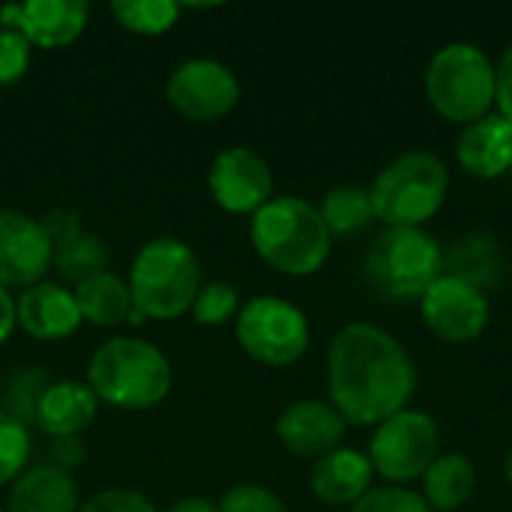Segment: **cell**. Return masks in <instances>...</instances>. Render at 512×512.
<instances>
[{"mask_svg": "<svg viewBox=\"0 0 512 512\" xmlns=\"http://www.w3.org/2000/svg\"><path fill=\"white\" fill-rule=\"evenodd\" d=\"M414 390L417 369L387 330L354 321L333 336L327 351V393L348 426H381L408 408Z\"/></svg>", "mask_w": 512, "mask_h": 512, "instance_id": "obj_1", "label": "cell"}, {"mask_svg": "<svg viewBox=\"0 0 512 512\" xmlns=\"http://www.w3.org/2000/svg\"><path fill=\"white\" fill-rule=\"evenodd\" d=\"M174 384L168 357L147 339L114 336L102 342L87 363V387L99 402L120 411L156 408Z\"/></svg>", "mask_w": 512, "mask_h": 512, "instance_id": "obj_2", "label": "cell"}, {"mask_svg": "<svg viewBox=\"0 0 512 512\" xmlns=\"http://www.w3.org/2000/svg\"><path fill=\"white\" fill-rule=\"evenodd\" d=\"M258 258L285 276L318 273L333 249V237L318 213L303 198H270L249 225Z\"/></svg>", "mask_w": 512, "mask_h": 512, "instance_id": "obj_3", "label": "cell"}, {"mask_svg": "<svg viewBox=\"0 0 512 512\" xmlns=\"http://www.w3.org/2000/svg\"><path fill=\"white\" fill-rule=\"evenodd\" d=\"M126 282L135 312L153 321L183 318L204 285L198 255L177 237H156L144 243Z\"/></svg>", "mask_w": 512, "mask_h": 512, "instance_id": "obj_4", "label": "cell"}, {"mask_svg": "<svg viewBox=\"0 0 512 512\" xmlns=\"http://www.w3.org/2000/svg\"><path fill=\"white\" fill-rule=\"evenodd\" d=\"M450 171L429 150H408L384 165L369 195L387 228H423L447 201Z\"/></svg>", "mask_w": 512, "mask_h": 512, "instance_id": "obj_5", "label": "cell"}, {"mask_svg": "<svg viewBox=\"0 0 512 512\" xmlns=\"http://www.w3.org/2000/svg\"><path fill=\"white\" fill-rule=\"evenodd\" d=\"M426 96L441 117L471 126L489 117L498 102V66L483 48L450 42L429 60Z\"/></svg>", "mask_w": 512, "mask_h": 512, "instance_id": "obj_6", "label": "cell"}, {"mask_svg": "<svg viewBox=\"0 0 512 512\" xmlns=\"http://www.w3.org/2000/svg\"><path fill=\"white\" fill-rule=\"evenodd\" d=\"M441 273L444 252L423 228H384L366 252V276L390 300H420Z\"/></svg>", "mask_w": 512, "mask_h": 512, "instance_id": "obj_7", "label": "cell"}, {"mask_svg": "<svg viewBox=\"0 0 512 512\" xmlns=\"http://www.w3.org/2000/svg\"><path fill=\"white\" fill-rule=\"evenodd\" d=\"M237 342L255 363L285 369L309 351V321L291 300L255 297L237 312Z\"/></svg>", "mask_w": 512, "mask_h": 512, "instance_id": "obj_8", "label": "cell"}, {"mask_svg": "<svg viewBox=\"0 0 512 512\" xmlns=\"http://www.w3.org/2000/svg\"><path fill=\"white\" fill-rule=\"evenodd\" d=\"M441 456V429L438 420L426 411H399L384 420L369 441V462L375 474L393 486L420 480L432 462Z\"/></svg>", "mask_w": 512, "mask_h": 512, "instance_id": "obj_9", "label": "cell"}, {"mask_svg": "<svg viewBox=\"0 0 512 512\" xmlns=\"http://www.w3.org/2000/svg\"><path fill=\"white\" fill-rule=\"evenodd\" d=\"M165 96L171 108L186 120L210 123L237 108L240 81L225 63L213 57H192L171 72L165 84Z\"/></svg>", "mask_w": 512, "mask_h": 512, "instance_id": "obj_10", "label": "cell"}, {"mask_svg": "<svg viewBox=\"0 0 512 512\" xmlns=\"http://www.w3.org/2000/svg\"><path fill=\"white\" fill-rule=\"evenodd\" d=\"M420 309L426 327L450 345L480 339L492 318L486 291L450 273H441L429 285V291L420 297Z\"/></svg>", "mask_w": 512, "mask_h": 512, "instance_id": "obj_11", "label": "cell"}, {"mask_svg": "<svg viewBox=\"0 0 512 512\" xmlns=\"http://www.w3.org/2000/svg\"><path fill=\"white\" fill-rule=\"evenodd\" d=\"M207 186L222 210L255 216L273 198V171L258 150L228 147L213 159Z\"/></svg>", "mask_w": 512, "mask_h": 512, "instance_id": "obj_12", "label": "cell"}, {"mask_svg": "<svg viewBox=\"0 0 512 512\" xmlns=\"http://www.w3.org/2000/svg\"><path fill=\"white\" fill-rule=\"evenodd\" d=\"M54 264V249L39 219L0 207V285L30 288L45 279Z\"/></svg>", "mask_w": 512, "mask_h": 512, "instance_id": "obj_13", "label": "cell"}, {"mask_svg": "<svg viewBox=\"0 0 512 512\" xmlns=\"http://www.w3.org/2000/svg\"><path fill=\"white\" fill-rule=\"evenodd\" d=\"M87 18L90 6L84 0H27L0 9V27L18 30L30 45L48 51L72 45L84 33Z\"/></svg>", "mask_w": 512, "mask_h": 512, "instance_id": "obj_14", "label": "cell"}, {"mask_svg": "<svg viewBox=\"0 0 512 512\" xmlns=\"http://www.w3.org/2000/svg\"><path fill=\"white\" fill-rule=\"evenodd\" d=\"M348 423L342 414L321 399H300L291 402L276 420L279 444L297 459H321L333 453L345 438Z\"/></svg>", "mask_w": 512, "mask_h": 512, "instance_id": "obj_15", "label": "cell"}, {"mask_svg": "<svg viewBox=\"0 0 512 512\" xmlns=\"http://www.w3.org/2000/svg\"><path fill=\"white\" fill-rule=\"evenodd\" d=\"M15 312H18V327L36 342L69 339L84 324L75 291L48 279L24 288L21 297L15 300Z\"/></svg>", "mask_w": 512, "mask_h": 512, "instance_id": "obj_16", "label": "cell"}, {"mask_svg": "<svg viewBox=\"0 0 512 512\" xmlns=\"http://www.w3.org/2000/svg\"><path fill=\"white\" fill-rule=\"evenodd\" d=\"M375 468L366 453L351 447H336L333 453L315 459L312 465V495L330 507H354L372 489Z\"/></svg>", "mask_w": 512, "mask_h": 512, "instance_id": "obj_17", "label": "cell"}, {"mask_svg": "<svg viewBox=\"0 0 512 512\" xmlns=\"http://www.w3.org/2000/svg\"><path fill=\"white\" fill-rule=\"evenodd\" d=\"M456 159L477 180H498L512 168V126L501 114H489L462 129Z\"/></svg>", "mask_w": 512, "mask_h": 512, "instance_id": "obj_18", "label": "cell"}, {"mask_svg": "<svg viewBox=\"0 0 512 512\" xmlns=\"http://www.w3.org/2000/svg\"><path fill=\"white\" fill-rule=\"evenodd\" d=\"M99 414L96 393L81 381H54L36 408V429L48 438H78Z\"/></svg>", "mask_w": 512, "mask_h": 512, "instance_id": "obj_19", "label": "cell"}, {"mask_svg": "<svg viewBox=\"0 0 512 512\" xmlns=\"http://www.w3.org/2000/svg\"><path fill=\"white\" fill-rule=\"evenodd\" d=\"M78 486L66 471L39 465L24 471L6 498V512H78Z\"/></svg>", "mask_w": 512, "mask_h": 512, "instance_id": "obj_20", "label": "cell"}, {"mask_svg": "<svg viewBox=\"0 0 512 512\" xmlns=\"http://www.w3.org/2000/svg\"><path fill=\"white\" fill-rule=\"evenodd\" d=\"M477 492V468L462 453H444L423 474V498L432 512L462 510Z\"/></svg>", "mask_w": 512, "mask_h": 512, "instance_id": "obj_21", "label": "cell"}, {"mask_svg": "<svg viewBox=\"0 0 512 512\" xmlns=\"http://www.w3.org/2000/svg\"><path fill=\"white\" fill-rule=\"evenodd\" d=\"M72 291H75L81 318L93 327H117V324L129 321V315L135 312L129 282L111 270L72 288Z\"/></svg>", "mask_w": 512, "mask_h": 512, "instance_id": "obj_22", "label": "cell"}, {"mask_svg": "<svg viewBox=\"0 0 512 512\" xmlns=\"http://www.w3.org/2000/svg\"><path fill=\"white\" fill-rule=\"evenodd\" d=\"M330 237H348V234H357L363 231L372 219H375V210H372V195L369 189L363 186H354V183H345V186H333L321 207H318Z\"/></svg>", "mask_w": 512, "mask_h": 512, "instance_id": "obj_23", "label": "cell"}, {"mask_svg": "<svg viewBox=\"0 0 512 512\" xmlns=\"http://www.w3.org/2000/svg\"><path fill=\"white\" fill-rule=\"evenodd\" d=\"M108 264H111V252L105 246L102 237L84 231L81 237H75L72 243H66L63 249L54 252V270L60 273L63 282L69 285H84L102 273H108Z\"/></svg>", "mask_w": 512, "mask_h": 512, "instance_id": "obj_24", "label": "cell"}, {"mask_svg": "<svg viewBox=\"0 0 512 512\" xmlns=\"http://www.w3.org/2000/svg\"><path fill=\"white\" fill-rule=\"evenodd\" d=\"M183 6L177 0H114L111 3V15L114 21L138 36H159L168 33L177 18H180Z\"/></svg>", "mask_w": 512, "mask_h": 512, "instance_id": "obj_25", "label": "cell"}, {"mask_svg": "<svg viewBox=\"0 0 512 512\" xmlns=\"http://www.w3.org/2000/svg\"><path fill=\"white\" fill-rule=\"evenodd\" d=\"M30 459V429L0 408V486H12Z\"/></svg>", "mask_w": 512, "mask_h": 512, "instance_id": "obj_26", "label": "cell"}, {"mask_svg": "<svg viewBox=\"0 0 512 512\" xmlns=\"http://www.w3.org/2000/svg\"><path fill=\"white\" fill-rule=\"evenodd\" d=\"M192 318L204 327H219L231 318H237L240 312V294L231 282H207L201 285L195 303H192Z\"/></svg>", "mask_w": 512, "mask_h": 512, "instance_id": "obj_27", "label": "cell"}, {"mask_svg": "<svg viewBox=\"0 0 512 512\" xmlns=\"http://www.w3.org/2000/svg\"><path fill=\"white\" fill-rule=\"evenodd\" d=\"M48 387V378L39 372V369H24L18 372L9 387H6V414H12L21 426H36V408H39V399Z\"/></svg>", "mask_w": 512, "mask_h": 512, "instance_id": "obj_28", "label": "cell"}, {"mask_svg": "<svg viewBox=\"0 0 512 512\" xmlns=\"http://www.w3.org/2000/svg\"><path fill=\"white\" fill-rule=\"evenodd\" d=\"M351 512H432V507L405 486H372Z\"/></svg>", "mask_w": 512, "mask_h": 512, "instance_id": "obj_29", "label": "cell"}, {"mask_svg": "<svg viewBox=\"0 0 512 512\" xmlns=\"http://www.w3.org/2000/svg\"><path fill=\"white\" fill-rule=\"evenodd\" d=\"M219 512H288V507L276 492L255 483H240L222 495Z\"/></svg>", "mask_w": 512, "mask_h": 512, "instance_id": "obj_30", "label": "cell"}, {"mask_svg": "<svg viewBox=\"0 0 512 512\" xmlns=\"http://www.w3.org/2000/svg\"><path fill=\"white\" fill-rule=\"evenodd\" d=\"M30 51L33 45L9 27H0V87H9L24 78L30 66Z\"/></svg>", "mask_w": 512, "mask_h": 512, "instance_id": "obj_31", "label": "cell"}, {"mask_svg": "<svg viewBox=\"0 0 512 512\" xmlns=\"http://www.w3.org/2000/svg\"><path fill=\"white\" fill-rule=\"evenodd\" d=\"M78 512H159L156 504L132 489H105L93 498H87Z\"/></svg>", "mask_w": 512, "mask_h": 512, "instance_id": "obj_32", "label": "cell"}, {"mask_svg": "<svg viewBox=\"0 0 512 512\" xmlns=\"http://www.w3.org/2000/svg\"><path fill=\"white\" fill-rule=\"evenodd\" d=\"M39 225H42V231H45V237H48V243H51L54 252L63 249L66 243H72L75 237L84 234L81 216H78L75 210H69V207H54V210H48V213L39 219Z\"/></svg>", "mask_w": 512, "mask_h": 512, "instance_id": "obj_33", "label": "cell"}, {"mask_svg": "<svg viewBox=\"0 0 512 512\" xmlns=\"http://www.w3.org/2000/svg\"><path fill=\"white\" fill-rule=\"evenodd\" d=\"M84 462V444L81 438H51V447H48V465L57 468V471H72Z\"/></svg>", "mask_w": 512, "mask_h": 512, "instance_id": "obj_34", "label": "cell"}, {"mask_svg": "<svg viewBox=\"0 0 512 512\" xmlns=\"http://www.w3.org/2000/svg\"><path fill=\"white\" fill-rule=\"evenodd\" d=\"M498 114L512 126V45L498 63Z\"/></svg>", "mask_w": 512, "mask_h": 512, "instance_id": "obj_35", "label": "cell"}, {"mask_svg": "<svg viewBox=\"0 0 512 512\" xmlns=\"http://www.w3.org/2000/svg\"><path fill=\"white\" fill-rule=\"evenodd\" d=\"M18 327V312H15V297L9 288L0 285V345L9 342V336Z\"/></svg>", "mask_w": 512, "mask_h": 512, "instance_id": "obj_36", "label": "cell"}, {"mask_svg": "<svg viewBox=\"0 0 512 512\" xmlns=\"http://www.w3.org/2000/svg\"><path fill=\"white\" fill-rule=\"evenodd\" d=\"M168 512H219V504H213L210 498L192 495V498H180L177 504H171Z\"/></svg>", "mask_w": 512, "mask_h": 512, "instance_id": "obj_37", "label": "cell"}, {"mask_svg": "<svg viewBox=\"0 0 512 512\" xmlns=\"http://www.w3.org/2000/svg\"><path fill=\"white\" fill-rule=\"evenodd\" d=\"M504 477H507V486H510L512 492V450L510 456H507V465H504Z\"/></svg>", "mask_w": 512, "mask_h": 512, "instance_id": "obj_38", "label": "cell"}, {"mask_svg": "<svg viewBox=\"0 0 512 512\" xmlns=\"http://www.w3.org/2000/svg\"><path fill=\"white\" fill-rule=\"evenodd\" d=\"M0 512H6V510H0Z\"/></svg>", "mask_w": 512, "mask_h": 512, "instance_id": "obj_39", "label": "cell"}]
</instances>
